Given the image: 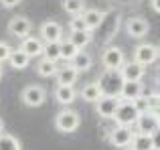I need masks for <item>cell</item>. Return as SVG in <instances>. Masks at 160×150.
<instances>
[{
    "mask_svg": "<svg viewBox=\"0 0 160 150\" xmlns=\"http://www.w3.org/2000/svg\"><path fill=\"white\" fill-rule=\"evenodd\" d=\"M95 81H98L102 93L108 95V98H120V95H122V87H124V77H122V71L103 69V73L99 75Z\"/></svg>",
    "mask_w": 160,
    "mask_h": 150,
    "instance_id": "cell-1",
    "label": "cell"
},
{
    "mask_svg": "<svg viewBox=\"0 0 160 150\" xmlns=\"http://www.w3.org/2000/svg\"><path fill=\"white\" fill-rule=\"evenodd\" d=\"M79 126H81V116L75 110L65 108V110H61L55 116V128H57L59 132H63V134H71V132H75Z\"/></svg>",
    "mask_w": 160,
    "mask_h": 150,
    "instance_id": "cell-2",
    "label": "cell"
},
{
    "mask_svg": "<svg viewBox=\"0 0 160 150\" xmlns=\"http://www.w3.org/2000/svg\"><path fill=\"white\" fill-rule=\"evenodd\" d=\"M138 110L136 106H134V102H124V99H120V106H118L116 110V116H113V120H116L118 126H124V128H132L134 124H136L138 120Z\"/></svg>",
    "mask_w": 160,
    "mask_h": 150,
    "instance_id": "cell-3",
    "label": "cell"
},
{
    "mask_svg": "<svg viewBox=\"0 0 160 150\" xmlns=\"http://www.w3.org/2000/svg\"><path fill=\"white\" fill-rule=\"evenodd\" d=\"M20 99H22V103L28 106V108H39V106H43L45 99H47V89H45L43 85L31 83V85H27L20 91Z\"/></svg>",
    "mask_w": 160,
    "mask_h": 150,
    "instance_id": "cell-4",
    "label": "cell"
},
{
    "mask_svg": "<svg viewBox=\"0 0 160 150\" xmlns=\"http://www.w3.org/2000/svg\"><path fill=\"white\" fill-rule=\"evenodd\" d=\"M102 63L106 69H112V71H120L126 63V57H124V51L120 47H106L102 53Z\"/></svg>",
    "mask_w": 160,
    "mask_h": 150,
    "instance_id": "cell-5",
    "label": "cell"
},
{
    "mask_svg": "<svg viewBox=\"0 0 160 150\" xmlns=\"http://www.w3.org/2000/svg\"><path fill=\"white\" fill-rule=\"evenodd\" d=\"M41 37L39 39L43 43H61L65 37H63V27L57 22V20H45L39 28Z\"/></svg>",
    "mask_w": 160,
    "mask_h": 150,
    "instance_id": "cell-6",
    "label": "cell"
},
{
    "mask_svg": "<svg viewBox=\"0 0 160 150\" xmlns=\"http://www.w3.org/2000/svg\"><path fill=\"white\" fill-rule=\"evenodd\" d=\"M158 49H156V45H152V43H140L136 49H134V61L136 63H140V65H152L154 61L158 59Z\"/></svg>",
    "mask_w": 160,
    "mask_h": 150,
    "instance_id": "cell-7",
    "label": "cell"
},
{
    "mask_svg": "<svg viewBox=\"0 0 160 150\" xmlns=\"http://www.w3.org/2000/svg\"><path fill=\"white\" fill-rule=\"evenodd\" d=\"M136 130L138 134H152V132H156L160 128V116L154 114V112H146V114H140L136 120Z\"/></svg>",
    "mask_w": 160,
    "mask_h": 150,
    "instance_id": "cell-8",
    "label": "cell"
},
{
    "mask_svg": "<svg viewBox=\"0 0 160 150\" xmlns=\"http://www.w3.org/2000/svg\"><path fill=\"white\" fill-rule=\"evenodd\" d=\"M150 32V22L142 16H130L126 20V35L132 39H144Z\"/></svg>",
    "mask_w": 160,
    "mask_h": 150,
    "instance_id": "cell-9",
    "label": "cell"
},
{
    "mask_svg": "<svg viewBox=\"0 0 160 150\" xmlns=\"http://www.w3.org/2000/svg\"><path fill=\"white\" fill-rule=\"evenodd\" d=\"M132 138H134V130L132 128H124V126H116L113 130H109V144L116 148H130L132 144Z\"/></svg>",
    "mask_w": 160,
    "mask_h": 150,
    "instance_id": "cell-10",
    "label": "cell"
},
{
    "mask_svg": "<svg viewBox=\"0 0 160 150\" xmlns=\"http://www.w3.org/2000/svg\"><path fill=\"white\" fill-rule=\"evenodd\" d=\"M31 31H32V22L27 16H14V18H10V22H8V32H10L12 37H16V39H20V41L31 37Z\"/></svg>",
    "mask_w": 160,
    "mask_h": 150,
    "instance_id": "cell-11",
    "label": "cell"
},
{
    "mask_svg": "<svg viewBox=\"0 0 160 150\" xmlns=\"http://www.w3.org/2000/svg\"><path fill=\"white\" fill-rule=\"evenodd\" d=\"M118 106H120V98H108V95H103V98L95 103V112H98V116L103 118V120H109V118L113 120Z\"/></svg>",
    "mask_w": 160,
    "mask_h": 150,
    "instance_id": "cell-12",
    "label": "cell"
},
{
    "mask_svg": "<svg viewBox=\"0 0 160 150\" xmlns=\"http://www.w3.org/2000/svg\"><path fill=\"white\" fill-rule=\"evenodd\" d=\"M142 93H144V83L142 81H124L120 99H124V102H136V99L142 98Z\"/></svg>",
    "mask_w": 160,
    "mask_h": 150,
    "instance_id": "cell-13",
    "label": "cell"
},
{
    "mask_svg": "<svg viewBox=\"0 0 160 150\" xmlns=\"http://www.w3.org/2000/svg\"><path fill=\"white\" fill-rule=\"evenodd\" d=\"M120 71H122L124 81H142V77H144V73H146V67L140 65V63H136V61H128V63H124V67H122Z\"/></svg>",
    "mask_w": 160,
    "mask_h": 150,
    "instance_id": "cell-14",
    "label": "cell"
},
{
    "mask_svg": "<svg viewBox=\"0 0 160 150\" xmlns=\"http://www.w3.org/2000/svg\"><path fill=\"white\" fill-rule=\"evenodd\" d=\"M43 47H45V43L39 39V37H27V39H22L20 41V51L22 53H27L28 57H41L43 55Z\"/></svg>",
    "mask_w": 160,
    "mask_h": 150,
    "instance_id": "cell-15",
    "label": "cell"
},
{
    "mask_svg": "<svg viewBox=\"0 0 160 150\" xmlns=\"http://www.w3.org/2000/svg\"><path fill=\"white\" fill-rule=\"evenodd\" d=\"M79 98L83 99V102H87V103H98L99 99L103 98V93H102V89H99V85H98V81H89V83H85V85L81 87V91H79Z\"/></svg>",
    "mask_w": 160,
    "mask_h": 150,
    "instance_id": "cell-16",
    "label": "cell"
},
{
    "mask_svg": "<svg viewBox=\"0 0 160 150\" xmlns=\"http://www.w3.org/2000/svg\"><path fill=\"white\" fill-rule=\"evenodd\" d=\"M83 20H85V27L87 31L93 32L98 27H102L103 18H106V12H102L99 8H85V12H83Z\"/></svg>",
    "mask_w": 160,
    "mask_h": 150,
    "instance_id": "cell-17",
    "label": "cell"
},
{
    "mask_svg": "<svg viewBox=\"0 0 160 150\" xmlns=\"http://www.w3.org/2000/svg\"><path fill=\"white\" fill-rule=\"evenodd\" d=\"M55 99H57V103H61V106H69V103L75 102V98H77V91H75V87L71 85H57L53 91Z\"/></svg>",
    "mask_w": 160,
    "mask_h": 150,
    "instance_id": "cell-18",
    "label": "cell"
},
{
    "mask_svg": "<svg viewBox=\"0 0 160 150\" xmlns=\"http://www.w3.org/2000/svg\"><path fill=\"white\" fill-rule=\"evenodd\" d=\"M55 77H57V85H71L73 87V83H77V79H79V73L67 63V65H63V67H59V71H57Z\"/></svg>",
    "mask_w": 160,
    "mask_h": 150,
    "instance_id": "cell-19",
    "label": "cell"
},
{
    "mask_svg": "<svg viewBox=\"0 0 160 150\" xmlns=\"http://www.w3.org/2000/svg\"><path fill=\"white\" fill-rule=\"evenodd\" d=\"M103 22H108L106 31H103V39H106V43H109V41L116 37V31H118V27H120V12L109 10L106 14V18H103Z\"/></svg>",
    "mask_w": 160,
    "mask_h": 150,
    "instance_id": "cell-20",
    "label": "cell"
},
{
    "mask_svg": "<svg viewBox=\"0 0 160 150\" xmlns=\"http://www.w3.org/2000/svg\"><path fill=\"white\" fill-rule=\"evenodd\" d=\"M71 67L75 69L77 73H83V71H89L91 65H93V59H91V55L87 51H79L77 55H75V59L71 61Z\"/></svg>",
    "mask_w": 160,
    "mask_h": 150,
    "instance_id": "cell-21",
    "label": "cell"
},
{
    "mask_svg": "<svg viewBox=\"0 0 160 150\" xmlns=\"http://www.w3.org/2000/svg\"><path fill=\"white\" fill-rule=\"evenodd\" d=\"M67 39L71 41V43L75 45V47L79 49V51H83V49L87 47V45L93 41V32L91 31H77V32H69V37Z\"/></svg>",
    "mask_w": 160,
    "mask_h": 150,
    "instance_id": "cell-22",
    "label": "cell"
},
{
    "mask_svg": "<svg viewBox=\"0 0 160 150\" xmlns=\"http://www.w3.org/2000/svg\"><path fill=\"white\" fill-rule=\"evenodd\" d=\"M8 63H10V67H12V69L20 71V69H27V67H28V63H31V57H28L27 53H22L20 49H12Z\"/></svg>",
    "mask_w": 160,
    "mask_h": 150,
    "instance_id": "cell-23",
    "label": "cell"
},
{
    "mask_svg": "<svg viewBox=\"0 0 160 150\" xmlns=\"http://www.w3.org/2000/svg\"><path fill=\"white\" fill-rule=\"evenodd\" d=\"M61 4L69 16H81L85 12V0H63Z\"/></svg>",
    "mask_w": 160,
    "mask_h": 150,
    "instance_id": "cell-24",
    "label": "cell"
},
{
    "mask_svg": "<svg viewBox=\"0 0 160 150\" xmlns=\"http://www.w3.org/2000/svg\"><path fill=\"white\" fill-rule=\"evenodd\" d=\"M130 148L132 150H154L150 134H138V132H134V138H132Z\"/></svg>",
    "mask_w": 160,
    "mask_h": 150,
    "instance_id": "cell-25",
    "label": "cell"
},
{
    "mask_svg": "<svg viewBox=\"0 0 160 150\" xmlns=\"http://www.w3.org/2000/svg\"><path fill=\"white\" fill-rule=\"evenodd\" d=\"M59 67L55 61H49V59H41L39 65H37V73L41 75V77H53V75H57Z\"/></svg>",
    "mask_w": 160,
    "mask_h": 150,
    "instance_id": "cell-26",
    "label": "cell"
},
{
    "mask_svg": "<svg viewBox=\"0 0 160 150\" xmlns=\"http://www.w3.org/2000/svg\"><path fill=\"white\" fill-rule=\"evenodd\" d=\"M79 53V49L75 47L73 43H71L69 39H63L61 41V59L67 61V63H71V61L75 59V55Z\"/></svg>",
    "mask_w": 160,
    "mask_h": 150,
    "instance_id": "cell-27",
    "label": "cell"
},
{
    "mask_svg": "<svg viewBox=\"0 0 160 150\" xmlns=\"http://www.w3.org/2000/svg\"><path fill=\"white\" fill-rule=\"evenodd\" d=\"M43 59H49V61H55V63H57V61L61 59V43H45Z\"/></svg>",
    "mask_w": 160,
    "mask_h": 150,
    "instance_id": "cell-28",
    "label": "cell"
},
{
    "mask_svg": "<svg viewBox=\"0 0 160 150\" xmlns=\"http://www.w3.org/2000/svg\"><path fill=\"white\" fill-rule=\"evenodd\" d=\"M0 150H20V140L12 134H0Z\"/></svg>",
    "mask_w": 160,
    "mask_h": 150,
    "instance_id": "cell-29",
    "label": "cell"
},
{
    "mask_svg": "<svg viewBox=\"0 0 160 150\" xmlns=\"http://www.w3.org/2000/svg\"><path fill=\"white\" fill-rule=\"evenodd\" d=\"M69 31H71V32H77V31H87L83 16H71V18H69Z\"/></svg>",
    "mask_w": 160,
    "mask_h": 150,
    "instance_id": "cell-30",
    "label": "cell"
},
{
    "mask_svg": "<svg viewBox=\"0 0 160 150\" xmlns=\"http://www.w3.org/2000/svg\"><path fill=\"white\" fill-rule=\"evenodd\" d=\"M10 53H12V47L6 43V41H0V65L6 63L10 59Z\"/></svg>",
    "mask_w": 160,
    "mask_h": 150,
    "instance_id": "cell-31",
    "label": "cell"
},
{
    "mask_svg": "<svg viewBox=\"0 0 160 150\" xmlns=\"http://www.w3.org/2000/svg\"><path fill=\"white\" fill-rule=\"evenodd\" d=\"M134 106H136V110H138V114H146V112H150V108H148V99L142 95L140 99H136L134 102Z\"/></svg>",
    "mask_w": 160,
    "mask_h": 150,
    "instance_id": "cell-32",
    "label": "cell"
},
{
    "mask_svg": "<svg viewBox=\"0 0 160 150\" xmlns=\"http://www.w3.org/2000/svg\"><path fill=\"white\" fill-rule=\"evenodd\" d=\"M150 138H152V148L154 150H160V128H158L156 132L150 134Z\"/></svg>",
    "mask_w": 160,
    "mask_h": 150,
    "instance_id": "cell-33",
    "label": "cell"
},
{
    "mask_svg": "<svg viewBox=\"0 0 160 150\" xmlns=\"http://www.w3.org/2000/svg\"><path fill=\"white\" fill-rule=\"evenodd\" d=\"M18 4H20V0H0V6L2 8H14Z\"/></svg>",
    "mask_w": 160,
    "mask_h": 150,
    "instance_id": "cell-34",
    "label": "cell"
},
{
    "mask_svg": "<svg viewBox=\"0 0 160 150\" xmlns=\"http://www.w3.org/2000/svg\"><path fill=\"white\" fill-rule=\"evenodd\" d=\"M150 6L154 12H160V0H150Z\"/></svg>",
    "mask_w": 160,
    "mask_h": 150,
    "instance_id": "cell-35",
    "label": "cell"
},
{
    "mask_svg": "<svg viewBox=\"0 0 160 150\" xmlns=\"http://www.w3.org/2000/svg\"><path fill=\"white\" fill-rule=\"evenodd\" d=\"M154 83H156V85H160V67H158L156 75H154Z\"/></svg>",
    "mask_w": 160,
    "mask_h": 150,
    "instance_id": "cell-36",
    "label": "cell"
},
{
    "mask_svg": "<svg viewBox=\"0 0 160 150\" xmlns=\"http://www.w3.org/2000/svg\"><path fill=\"white\" fill-rule=\"evenodd\" d=\"M0 134H4V120L0 118Z\"/></svg>",
    "mask_w": 160,
    "mask_h": 150,
    "instance_id": "cell-37",
    "label": "cell"
},
{
    "mask_svg": "<svg viewBox=\"0 0 160 150\" xmlns=\"http://www.w3.org/2000/svg\"><path fill=\"white\" fill-rule=\"evenodd\" d=\"M0 79H2V65H0Z\"/></svg>",
    "mask_w": 160,
    "mask_h": 150,
    "instance_id": "cell-38",
    "label": "cell"
},
{
    "mask_svg": "<svg viewBox=\"0 0 160 150\" xmlns=\"http://www.w3.org/2000/svg\"><path fill=\"white\" fill-rule=\"evenodd\" d=\"M156 49H158V55H160V43H158V47H156Z\"/></svg>",
    "mask_w": 160,
    "mask_h": 150,
    "instance_id": "cell-39",
    "label": "cell"
},
{
    "mask_svg": "<svg viewBox=\"0 0 160 150\" xmlns=\"http://www.w3.org/2000/svg\"><path fill=\"white\" fill-rule=\"evenodd\" d=\"M128 150H132V148H128Z\"/></svg>",
    "mask_w": 160,
    "mask_h": 150,
    "instance_id": "cell-40",
    "label": "cell"
}]
</instances>
